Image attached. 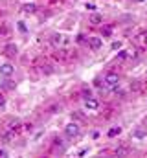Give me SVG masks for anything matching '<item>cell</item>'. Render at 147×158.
I'll return each mask as SVG.
<instances>
[{"instance_id":"obj_5","label":"cell","mask_w":147,"mask_h":158,"mask_svg":"<svg viewBox=\"0 0 147 158\" xmlns=\"http://www.w3.org/2000/svg\"><path fill=\"white\" fill-rule=\"evenodd\" d=\"M88 46H90L92 50H99V48L103 46V39H99V37H90V39H88Z\"/></svg>"},{"instance_id":"obj_19","label":"cell","mask_w":147,"mask_h":158,"mask_svg":"<svg viewBox=\"0 0 147 158\" xmlns=\"http://www.w3.org/2000/svg\"><path fill=\"white\" fill-rule=\"evenodd\" d=\"M136 2H145V0H136Z\"/></svg>"},{"instance_id":"obj_14","label":"cell","mask_w":147,"mask_h":158,"mask_svg":"<svg viewBox=\"0 0 147 158\" xmlns=\"http://www.w3.org/2000/svg\"><path fill=\"white\" fill-rule=\"evenodd\" d=\"M121 48V42L118 40V42H112V50H120Z\"/></svg>"},{"instance_id":"obj_4","label":"cell","mask_w":147,"mask_h":158,"mask_svg":"<svg viewBox=\"0 0 147 158\" xmlns=\"http://www.w3.org/2000/svg\"><path fill=\"white\" fill-rule=\"evenodd\" d=\"M85 109L96 110V109H99V101H98L96 98H88V99H85Z\"/></svg>"},{"instance_id":"obj_12","label":"cell","mask_w":147,"mask_h":158,"mask_svg":"<svg viewBox=\"0 0 147 158\" xmlns=\"http://www.w3.org/2000/svg\"><path fill=\"white\" fill-rule=\"evenodd\" d=\"M83 98H85V99H88V98H92V92H90L88 88H83Z\"/></svg>"},{"instance_id":"obj_2","label":"cell","mask_w":147,"mask_h":158,"mask_svg":"<svg viewBox=\"0 0 147 158\" xmlns=\"http://www.w3.org/2000/svg\"><path fill=\"white\" fill-rule=\"evenodd\" d=\"M65 134H66L68 138H75V136L79 134V125H77V123H68V125L65 127Z\"/></svg>"},{"instance_id":"obj_16","label":"cell","mask_w":147,"mask_h":158,"mask_svg":"<svg viewBox=\"0 0 147 158\" xmlns=\"http://www.w3.org/2000/svg\"><path fill=\"white\" fill-rule=\"evenodd\" d=\"M19 30H20V31H26V26H24V22H19Z\"/></svg>"},{"instance_id":"obj_8","label":"cell","mask_w":147,"mask_h":158,"mask_svg":"<svg viewBox=\"0 0 147 158\" xmlns=\"http://www.w3.org/2000/svg\"><path fill=\"white\" fill-rule=\"evenodd\" d=\"M90 22H92V24H101V22H103V17L98 15V13H94V15H90Z\"/></svg>"},{"instance_id":"obj_6","label":"cell","mask_w":147,"mask_h":158,"mask_svg":"<svg viewBox=\"0 0 147 158\" xmlns=\"http://www.w3.org/2000/svg\"><path fill=\"white\" fill-rule=\"evenodd\" d=\"M6 53H7L9 57H15V55H17V46H15V44H7V46H6Z\"/></svg>"},{"instance_id":"obj_1","label":"cell","mask_w":147,"mask_h":158,"mask_svg":"<svg viewBox=\"0 0 147 158\" xmlns=\"http://www.w3.org/2000/svg\"><path fill=\"white\" fill-rule=\"evenodd\" d=\"M105 85H107L109 88H116V86L120 85V76H118L116 72H109V74H105Z\"/></svg>"},{"instance_id":"obj_9","label":"cell","mask_w":147,"mask_h":158,"mask_svg":"<svg viewBox=\"0 0 147 158\" xmlns=\"http://www.w3.org/2000/svg\"><path fill=\"white\" fill-rule=\"evenodd\" d=\"M120 132H121V127H112V129L109 131V136L110 138H114V136H118Z\"/></svg>"},{"instance_id":"obj_17","label":"cell","mask_w":147,"mask_h":158,"mask_svg":"<svg viewBox=\"0 0 147 158\" xmlns=\"http://www.w3.org/2000/svg\"><path fill=\"white\" fill-rule=\"evenodd\" d=\"M6 105V98L4 96H0V107H4Z\"/></svg>"},{"instance_id":"obj_13","label":"cell","mask_w":147,"mask_h":158,"mask_svg":"<svg viewBox=\"0 0 147 158\" xmlns=\"http://www.w3.org/2000/svg\"><path fill=\"white\" fill-rule=\"evenodd\" d=\"M127 53H129V52H125V50H120V52H118V59H125V57H127Z\"/></svg>"},{"instance_id":"obj_3","label":"cell","mask_w":147,"mask_h":158,"mask_svg":"<svg viewBox=\"0 0 147 158\" xmlns=\"http://www.w3.org/2000/svg\"><path fill=\"white\" fill-rule=\"evenodd\" d=\"M0 74H2L4 77H11V76L15 74V68H13V64H9V63H4V64H0Z\"/></svg>"},{"instance_id":"obj_18","label":"cell","mask_w":147,"mask_h":158,"mask_svg":"<svg viewBox=\"0 0 147 158\" xmlns=\"http://www.w3.org/2000/svg\"><path fill=\"white\" fill-rule=\"evenodd\" d=\"M4 156H7V153H6L4 149H0V158H4Z\"/></svg>"},{"instance_id":"obj_7","label":"cell","mask_w":147,"mask_h":158,"mask_svg":"<svg viewBox=\"0 0 147 158\" xmlns=\"http://www.w3.org/2000/svg\"><path fill=\"white\" fill-rule=\"evenodd\" d=\"M22 11H24V13H35L37 6L35 4H24V6H22Z\"/></svg>"},{"instance_id":"obj_15","label":"cell","mask_w":147,"mask_h":158,"mask_svg":"<svg viewBox=\"0 0 147 158\" xmlns=\"http://www.w3.org/2000/svg\"><path fill=\"white\" fill-rule=\"evenodd\" d=\"M86 9H88V11H94V9H96V4H86Z\"/></svg>"},{"instance_id":"obj_11","label":"cell","mask_w":147,"mask_h":158,"mask_svg":"<svg viewBox=\"0 0 147 158\" xmlns=\"http://www.w3.org/2000/svg\"><path fill=\"white\" fill-rule=\"evenodd\" d=\"M134 136H136V138H144V136H145V131H144V129H136V131H134Z\"/></svg>"},{"instance_id":"obj_10","label":"cell","mask_w":147,"mask_h":158,"mask_svg":"<svg viewBox=\"0 0 147 158\" xmlns=\"http://www.w3.org/2000/svg\"><path fill=\"white\" fill-rule=\"evenodd\" d=\"M116 155L118 156H125V155H129V149L127 147H120V149H116Z\"/></svg>"}]
</instances>
